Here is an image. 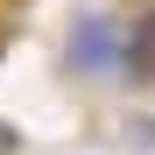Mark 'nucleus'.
<instances>
[{"mask_svg": "<svg viewBox=\"0 0 155 155\" xmlns=\"http://www.w3.org/2000/svg\"><path fill=\"white\" fill-rule=\"evenodd\" d=\"M57 64L71 78H113L127 64V14H78L57 42Z\"/></svg>", "mask_w": 155, "mask_h": 155, "instance_id": "1", "label": "nucleus"}, {"mask_svg": "<svg viewBox=\"0 0 155 155\" xmlns=\"http://www.w3.org/2000/svg\"><path fill=\"white\" fill-rule=\"evenodd\" d=\"M120 71L127 78H155V7L127 14V64Z\"/></svg>", "mask_w": 155, "mask_h": 155, "instance_id": "2", "label": "nucleus"}, {"mask_svg": "<svg viewBox=\"0 0 155 155\" xmlns=\"http://www.w3.org/2000/svg\"><path fill=\"white\" fill-rule=\"evenodd\" d=\"M120 148L148 155V148H155V113H127V120H120Z\"/></svg>", "mask_w": 155, "mask_h": 155, "instance_id": "3", "label": "nucleus"}, {"mask_svg": "<svg viewBox=\"0 0 155 155\" xmlns=\"http://www.w3.org/2000/svg\"><path fill=\"white\" fill-rule=\"evenodd\" d=\"M14 148H21V141H14V127L0 120V155H14Z\"/></svg>", "mask_w": 155, "mask_h": 155, "instance_id": "4", "label": "nucleus"}]
</instances>
